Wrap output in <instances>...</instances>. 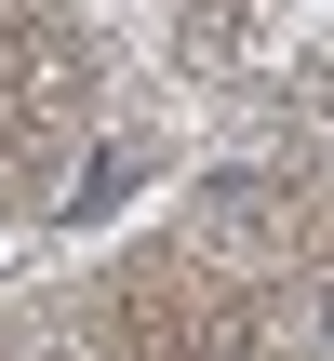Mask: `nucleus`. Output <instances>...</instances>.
Masks as SVG:
<instances>
[{"instance_id":"1","label":"nucleus","mask_w":334,"mask_h":361,"mask_svg":"<svg viewBox=\"0 0 334 361\" xmlns=\"http://www.w3.org/2000/svg\"><path fill=\"white\" fill-rule=\"evenodd\" d=\"M120 188H134V161H120V147H107V161H94V174H80V201H67V228H80V214H107V201H120Z\"/></svg>"},{"instance_id":"2","label":"nucleus","mask_w":334,"mask_h":361,"mask_svg":"<svg viewBox=\"0 0 334 361\" xmlns=\"http://www.w3.org/2000/svg\"><path fill=\"white\" fill-rule=\"evenodd\" d=\"M321 335H334V308H321Z\"/></svg>"}]
</instances>
